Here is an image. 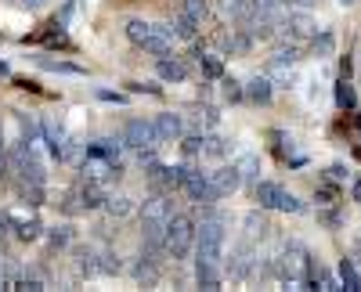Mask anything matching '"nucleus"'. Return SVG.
<instances>
[{
  "label": "nucleus",
  "instance_id": "f257e3e1",
  "mask_svg": "<svg viewBox=\"0 0 361 292\" xmlns=\"http://www.w3.org/2000/svg\"><path fill=\"white\" fill-rule=\"evenodd\" d=\"M228 220L221 213H214L209 220H202V227H195V260L206 264H221L224 260V246H228Z\"/></svg>",
  "mask_w": 361,
  "mask_h": 292
},
{
  "label": "nucleus",
  "instance_id": "f03ea898",
  "mask_svg": "<svg viewBox=\"0 0 361 292\" xmlns=\"http://www.w3.org/2000/svg\"><path fill=\"white\" fill-rule=\"evenodd\" d=\"M127 37H130V44H137L141 51L156 54V58H163V54L173 51L170 25H156V22H145V18H130V22H127Z\"/></svg>",
  "mask_w": 361,
  "mask_h": 292
},
{
  "label": "nucleus",
  "instance_id": "7ed1b4c3",
  "mask_svg": "<svg viewBox=\"0 0 361 292\" xmlns=\"http://www.w3.org/2000/svg\"><path fill=\"white\" fill-rule=\"evenodd\" d=\"M163 242H166V256L188 260V253L195 249V224H192V217H173L170 213Z\"/></svg>",
  "mask_w": 361,
  "mask_h": 292
},
{
  "label": "nucleus",
  "instance_id": "20e7f679",
  "mask_svg": "<svg viewBox=\"0 0 361 292\" xmlns=\"http://www.w3.org/2000/svg\"><path fill=\"white\" fill-rule=\"evenodd\" d=\"M307 271H311V256H307V249L300 246V242H286L282 246V253H279V260H275V274L289 285H296V281H304L307 278Z\"/></svg>",
  "mask_w": 361,
  "mask_h": 292
},
{
  "label": "nucleus",
  "instance_id": "39448f33",
  "mask_svg": "<svg viewBox=\"0 0 361 292\" xmlns=\"http://www.w3.org/2000/svg\"><path fill=\"white\" fill-rule=\"evenodd\" d=\"M11 170L18 173V177L25 184H44L47 181V170L37 155V141H18L15 152H11Z\"/></svg>",
  "mask_w": 361,
  "mask_h": 292
},
{
  "label": "nucleus",
  "instance_id": "423d86ee",
  "mask_svg": "<svg viewBox=\"0 0 361 292\" xmlns=\"http://www.w3.org/2000/svg\"><path fill=\"white\" fill-rule=\"evenodd\" d=\"M123 148H134V152H145V148H159V134H156V123L148 120H130L123 127Z\"/></svg>",
  "mask_w": 361,
  "mask_h": 292
},
{
  "label": "nucleus",
  "instance_id": "0eeeda50",
  "mask_svg": "<svg viewBox=\"0 0 361 292\" xmlns=\"http://www.w3.org/2000/svg\"><path fill=\"white\" fill-rule=\"evenodd\" d=\"M224 260H228V278H235V281L253 278L257 253H253V242H250V239H246V242H238V246L231 249V256H224Z\"/></svg>",
  "mask_w": 361,
  "mask_h": 292
},
{
  "label": "nucleus",
  "instance_id": "6e6552de",
  "mask_svg": "<svg viewBox=\"0 0 361 292\" xmlns=\"http://www.w3.org/2000/svg\"><path fill=\"white\" fill-rule=\"evenodd\" d=\"M279 29H286V37H289L293 44H304V40H311V37L318 33V22L311 18V11L296 8V11H289V15L282 18Z\"/></svg>",
  "mask_w": 361,
  "mask_h": 292
},
{
  "label": "nucleus",
  "instance_id": "1a4fd4ad",
  "mask_svg": "<svg viewBox=\"0 0 361 292\" xmlns=\"http://www.w3.org/2000/svg\"><path fill=\"white\" fill-rule=\"evenodd\" d=\"M180 188H185L195 202H202V206H214V202L221 198L217 188H214V181H209V173H202V170H185V181H180Z\"/></svg>",
  "mask_w": 361,
  "mask_h": 292
},
{
  "label": "nucleus",
  "instance_id": "9d476101",
  "mask_svg": "<svg viewBox=\"0 0 361 292\" xmlns=\"http://www.w3.org/2000/svg\"><path fill=\"white\" fill-rule=\"evenodd\" d=\"M209 181H214L217 195L224 198V195H235L238 188H243V173H238V166L231 163V166H221V170H214V173H209Z\"/></svg>",
  "mask_w": 361,
  "mask_h": 292
},
{
  "label": "nucleus",
  "instance_id": "9b49d317",
  "mask_svg": "<svg viewBox=\"0 0 361 292\" xmlns=\"http://www.w3.org/2000/svg\"><path fill=\"white\" fill-rule=\"evenodd\" d=\"M152 123H156L159 141H177V137H185V120H180L177 112H159Z\"/></svg>",
  "mask_w": 361,
  "mask_h": 292
},
{
  "label": "nucleus",
  "instance_id": "f8f14e48",
  "mask_svg": "<svg viewBox=\"0 0 361 292\" xmlns=\"http://www.w3.org/2000/svg\"><path fill=\"white\" fill-rule=\"evenodd\" d=\"M271 87H275V83H271L267 76H253V80L243 87V98H250L253 105H267L271 98H275V91H271Z\"/></svg>",
  "mask_w": 361,
  "mask_h": 292
},
{
  "label": "nucleus",
  "instance_id": "ddd939ff",
  "mask_svg": "<svg viewBox=\"0 0 361 292\" xmlns=\"http://www.w3.org/2000/svg\"><path fill=\"white\" fill-rule=\"evenodd\" d=\"M217 8H221V15L224 18H231V22H250V15H253V0H217Z\"/></svg>",
  "mask_w": 361,
  "mask_h": 292
},
{
  "label": "nucleus",
  "instance_id": "4468645a",
  "mask_svg": "<svg viewBox=\"0 0 361 292\" xmlns=\"http://www.w3.org/2000/svg\"><path fill=\"white\" fill-rule=\"evenodd\" d=\"M156 69H159V76H163L166 83H180V80H188V65L180 62V58H170V54H163V58H159Z\"/></svg>",
  "mask_w": 361,
  "mask_h": 292
},
{
  "label": "nucleus",
  "instance_id": "2eb2a0df",
  "mask_svg": "<svg viewBox=\"0 0 361 292\" xmlns=\"http://www.w3.org/2000/svg\"><path fill=\"white\" fill-rule=\"evenodd\" d=\"M87 155H98V159H105V163H116V166H119L123 144H116L112 137H102V141H94V144H87Z\"/></svg>",
  "mask_w": 361,
  "mask_h": 292
},
{
  "label": "nucleus",
  "instance_id": "dca6fc26",
  "mask_svg": "<svg viewBox=\"0 0 361 292\" xmlns=\"http://www.w3.org/2000/svg\"><path fill=\"white\" fill-rule=\"evenodd\" d=\"M221 264H206V260H195V285L199 288H221V271H217Z\"/></svg>",
  "mask_w": 361,
  "mask_h": 292
},
{
  "label": "nucleus",
  "instance_id": "f3484780",
  "mask_svg": "<svg viewBox=\"0 0 361 292\" xmlns=\"http://www.w3.org/2000/svg\"><path fill=\"white\" fill-rule=\"evenodd\" d=\"M243 227H246V239H250V242H264L267 231H271V224H267V217H264L260 210L246 213V217H243Z\"/></svg>",
  "mask_w": 361,
  "mask_h": 292
},
{
  "label": "nucleus",
  "instance_id": "a211bd4d",
  "mask_svg": "<svg viewBox=\"0 0 361 292\" xmlns=\"http://www.w3.org/2000/svg\"><path fill=\"white\" fill-rule=\"evenodd\" d=\"M264 76H267L271 83H282V87H289V83H293V76H296V62H282V58H271Z\"/></svg>",
  "mask_w": 361,
  "mask_h": 292
},
{
  "label": "nucleus",
  "instance_id": "6ab92c4d",
  "mask_svg": "<svg viewBox=\"0 0 361 292\" xmlns=\"http://www.w3.org/2000/svg\"><path fill=\"white\" fill-rule=\"evenodd\" d=\"M253 188H257V202H260L264 210H275V206H279V195H282V184H275V181H257Z\"/></svg>",
  "mask_w": 361,
  "mask_h": 292
},
{
  "label": "nucleus",
  "instance_id": "aec40b11",
  "mask_svg": "<svg viewBox=\"0 0 361 292\" xmlns=\"http://www.w3.org/2000/svg\"><path fill=\"white\" fill-rule=\"evenodd\" d=\"M105 210H109V217L123 220V217L134 213V198L130 195H105Z\"/></svg>",
  "mask_w": 361,
  "mask_h": 292
},
{
  "label": "nucleus",
  "instance_id": "412c9836",
  "mask_svg": "<svg viewBox=\"0 0 361 292\" xmlns=\"http://www.w3.org/2000/svg\"><path fill=\"white\" fill-rule=\"evenodd\" d=\"M195 65L206 80H221L224 76V62H221V54H195Z\"/></svg>",
  "mask_w": 361,
  "mask_h": 292
},
{
  "label": "nucleus",
  "instance_id": "4be33fe9",
  "mask_svg": "<svg viewBox=\"0 0 361 292\" xmlns=\"http://www.w3.org/2000/svg\"><path fill=\"white\" fill-rule=\"evenodd\" d=\"M166 25H170V33L180 37V40H195V33H199V22H192L188 15H180V11H177L173 22H166Z\"/></svg>",
  "mask_w": 361,
  "mask_h": 292
},
{
  "label": "nucleus",
  "instance_id": "5701e85b",
  "mask_svg": "<svg viewBox=\"0 0 361 292\" xmlns=\"http://www.w3.org/2000/svg\"><path fill=\"white\" fill-rule=\"evenodd\" d=\"M8 224H15V235L22 239V242H37L40 239V220H33V217H29V220H18V217H8Z\"/></svg>",
  "mask_w": 361,
  "mask_h": 292
},
{
  "label": "nucleus",
  "instance_id": "b1692460",
  "mask_svg": "<svg viewBox=\"0 0 361 292\" xmlns=\"http://www.w3.org/2000/svg\"><path fill=\"white\" fill-rule=\"evenodd\" d=\"M235 166H238V173H243V184H257V181H260V155L250 152V155L238 159Z\"/></svg>",
  "mask_w": 361,
  "mask_h": 292
},
{
  "label": "nucleus",
  "instance_id": "393cba45",
  "mask_svg": "<svg viewBox=\"0 0 361 292\" xmlns=\"http://www.w3.org/2000/svg\"><path fill=\"white\" fill-rule=\"evenodd\" d=\"M228 155V141L217 134H202V159H221Z\"/></svg>",
  "mask_w": 361,
  "mask_h": 292
},
{
  "label": "nucleus",
  "instance_id": "a878e982",
  "mask_svg": "<svg viewBox=\"0 0 361 292\" xmlns=\"http://www.w3.org/2000/svg\"><path fill=\"white\" fill-rule=\"evenodd\" d=\"M180 15H188L192 22H206L209 18V0H180Z\"/></svg>",
  "mask_w": 361,
  "mask_h": 292
},
{
  "label": "nucleus",
  "instance_id": "bb28decb",
  "mask_svg": "<svg viewBox=\"0 0 361 292\" xmlns=\"http://www.w3.org/2000/svg\"><path fill=\"white\" fill-rule=\"evenodd\" d=\"M333 47H336V40H333V33H325V29H318V33L311 37V51L318 58H333Z\"/></svg>",
  "mask_w": 361,
  "mask_h": 292
},
{
  "label": "nucleus",
  "instance_id": "cd10ccee",
  "mask_svg": "<svg viewBox=\"0 0 361 292\" xmlns=\"http://www.w3.org/2000/svg\"><path fill=\"white\" fill-rule=\"evenodd\" d=\"M76 267H80V274H87V278L98 274V253L90 249V246H87V249H76Z\"/></svg>",
  "mask_w": 361,
  "mask_h": 292
},
{
  "label": "nucleus",
  "instance_id": "c85d7f7f",
  "mask_svg": "<svg viewBox=\"0 0 361 292\" xmlns=\"http://www.w3.org/2000/svg\"><path fill=\"white\" fill-rule=\"evenodd\" d=\"M336 105H340L343 112H350V108L357 105V94H354V87H350V80H347V76L336 83Z\"/></svg>",
  "mask_w": 361,
  "mask_h": 292
},
{
  "label": "nucleus",
  "instance_id": "c756f323",
  "mask_svg": "<svg viewBox=\"0 0 361 292\" xmlns=\"http://www.w3.org/2000/svg\"><path fill=\"white\" fill-rule=\"evenodd\" d=\"M37 65H40V69H47V72H66V76H83V69H80V65H73V62H54V58H37Z\"/></svg>",
  "mask_w": 361,
  "mask_h": 292
},
{
  "label": "nucleus",
  "instance_id": "7c9ffc66",
  "mask_svg": "<svg viewBox=\"0 0 361 292\" xmlns=\"http://www.w3.org/2000/svg\"><path fill=\"white\" fill-rule=\"evenodd\" d=\"M340 285L350 288V292H361V274L354 271V260H343L340 264Z\"/></svg>",
  "mask_w": 361,
  "mask_h": 292
},
{
  "label": "nucleus",
  "instance_id": "2f4dec72",
  "mask_svg": "<svg viewBox=\"0 0 361 292\" xmlns=\"http://www.w3.org/2000/svg\"><path fill=\"white\" fill-rule=\"evenodd\" d=\"M275 210H282V213H304L307 206H304V202H300L293 191H286V188H282V195H279V206H275Z\"/></svg>",
  "mask_w": 361,
  "mask_h": 292
},
{
  "label": "nucleus",
  "instance_id": "473e14b6",
  "mask_svg": "<svg viewBox=\"0 0 361 292\" xmlns=\"http://www.w3.org/2000/svg\"><path fill=\"white\" fill-rule=\"evenodd\" d=\"M98 271L102 274H119V271H123V264H119V253H102V264H98Z\"/></svg>",
  "mask_w": 361,
  "mask_h": 292
},
{
  "label": "nucleus",
  "instance_id": "72a5a7b5",
  "mask_svg": "<svg viewBox=\"0 0 361 292\" xmlns=\"http://www.w3.org/2000/svg\"><path fill=\"white\" fill-rule=\"evenodd\" d=\"M228 101H243V83L238 80H231V76H224V91H221Z\"/></svg>",
  "mask_w": 361,
  "mask_h": 292
},
{
  "label": "nucleus",
  "instance_id": "f704fd0d",
  "mask_svg": "<svg viewBox=\"0 0 361 292\" xmlns=\"http://www.w3.org/2000/svg\"><path fill=\"white\" fill-rule=\"evenodd\" d=\"M69 231H73V227H66V224H62V227H51V242H54V246H69V242H73Z\"/></svg>",
  "mask_w": 361,
  "mask_h": 292
},
{
  "label": "nucleus",
  "instance_id": "c9c22d12",
  "mask_svg": "<svg viewBox=\"0 0 361 292\" xmlns=\"http://www.w3.org/2000/svg\"><path fill=\"white\" fill-rule=\"evenodd\" d=\"M350 173L343 170V166H329V181H347Z\"/></svg>",
  "mask_w": 361,
  "mask_h": 292
},
{
  "label": "nucleus",
  "instance_id": "e433bc0d",
  "mask_svg": "<svg viewBox=\"0 0 361 292\" xmlns=\"http://www.w3.org/2000/svg\"><path fill=\"white\" fill-rule=\"evenodd\" d=\"M98 98H102V101H116V105L123 101V94H112V91H98Z\"/></svg>",
  "mask_w": 361,
  "mask_h": 292
},
{
  "label": "nucleus",
  "instance_id": "4c0bfd02",
  "mask_svg": "<svg viewBox=\"0 0 361 292\" xmlns=\"http://www.w3.org/2000/svg\"><path fill=\"white\" fill-rule=\"evenodd\" d=\"M322 224H329V227H336V224H340V217H336V213H322Z\"/></svg>",
  "mask_w": 361,
  "mask_h": 292
},
{
  "label": "nucleus",
  "instance_id": "58836bf2",
  "mask_svg": "<svg viewBox=\"0 0 361 292\" xmlns=\"http://www.w3.org/2000/svg\"><path fill=\"white\" fill-rule=\"evenodd\" d=\"M293 4H296V8H304V11H311V8L318 4V0H293Z\"/></svg>",
  "mask_w": 361,
  "mask_h": 292
},
{
  "label": "nucleus",
  "instance_id": "ea45409f",
  "mask_svg": "<svg viewBox=\"0 0 361 292\" xmlns=\"http://www.w3.org/2000/svg\"><path fill=\"white\" fill-rule=\"evenodd\" d=\"M22 4H25V8H37V4H44V0H22Z\"/></svg>",
  "mask_w": 361,
  "mask_h": 292
},
{
  "label": "nucleus",
  "instance_id": "a19ab883",
  "mask_svg": "<svg viewBox=\"0 0 361 292\" xmlns=\"http://www.w3.org/2000/svg\"><path fill=\"white\" fill-rule=\"evenodd\" d=\"M340 4H343V8H347V4H357V0H340Z\"/></svg>",
  "mask_w": 361,
  "mask_h": 292
},
{
  "label": "nucleus",
  "instance_id": "79ce46f5",
  "mask_svg": "<svg viewBox=\"0 0 361 292\" xmlns=\"http://www.w3.org/2000/svg\"><path fill=\"white\" fill-rule=\"evenodd\" d=\"M357 127H361V120H357Z\"/></svg>",
  "mask_w": 361,
  "mask_h": 292
}]
</instances>
